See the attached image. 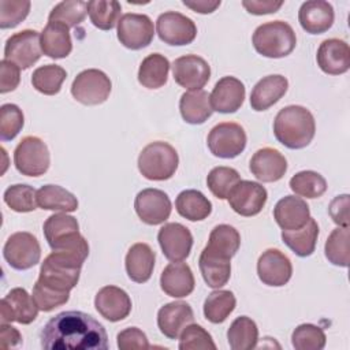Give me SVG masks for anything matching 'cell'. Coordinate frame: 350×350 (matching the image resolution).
<instances>
[{
  "instance_id": "680465c9",
  "label": "cell",
  "mask_w": 350,
  "mask_h": 350,
  "mask_svg": "<svg viewBox=\"0 0 350 350\" xmlns=\"http://www.w3.org/2000/svg\"><path fill=\"white\" fill-rule=\"evenodd\" d=\"M183 4L198 14H212L220 7V0H183Z\"/></svg>"
},
{
  "instance_id": "836d02e7",
  "label": "cell",
  "mask_w": 350,
  "mask_h": 350,
  "mask_svg": "<svg viewBox=\"0 0 350 350\" xmlns=\"http://www.w3.org/2000/svg\"><path fill=\"white\" fill-rule=\"evenodd\" d=\"M170 62L161 53L148 55L139 64L138 82L148 89H159L167 83Z\"/></svg>"
},
{
  "instance_id": "8d00e7d4",
  "label": "cell",
  "mask_w": 350,
  "mask_h": 350,
  "mask_svg": "<svg viewBox=\"0 0 350 350\" xmlns=\"http://www.w3.org/2000/svg\"><path fill=\"white\" fill-rule=\"evenodd\" d=\"M227 340L232 350H250L257 346L258 328L247 316L237 317L227 331Z\"/></svg>"
},
{
  "instance_id": "d6a6232c",
  "label": "cell",
  "mask_w": 350,
  "mask_h": 350,
  "mask_svg": "<svg viewBox=\"0 0 350 350\" xmlns=\"http://www.w3.org/2000/svg\"><path fill=\"white\" fill-rule=\"evenodd\" d=\"M319 238V224L314 219L309 217L305 226L298 230H282L283 242L299 257L313 254Z\"/></svg>"
},
{
  "instance_id": "11a10c76",
  "label": "cell",
  "mask_w": 350,
  "mask_h": 350,
  "mask_svg": "<svg viewBox=\"0 0 350 350\" xmlns=\"http://www.w3.org/2000/svg\"><path fill=\"white\" fill-rule=\"evenodd\" d=\"M328 212L339 227H349V194L335 197L328 206Z\"/></svg>"
},
{
  "instance_id": "9a60e30c",
  "label": "cell",
  "mask_w": 350,
  "mask_h": 350,
  "mask_svg": "<svg viewBox=\"0 0 350 350\" xmlns=\"http://www.w3.org/2000/svg\"><path fill=\"white\" fill-rule=\"evenodd\" d=\"M268 198L267 189L253 180H239L228 196V204L232 211L241 216L258 215Z\"/></svg>"
},
{
  "instance_id": "277c9868",
  "label": "cell",
  "mask_w": 350,
  "mask_h": 350,
  "mask_svg": "<svg viewBox=\"0 0 350 350\" xmlns=\"http://www.w3.org/2000/svg\"><path fill=\"white\" fill-rule=\"evenodd\" d=\"M44 237L52 250L71 252L85 258L89 256V245L79 232V224L75 217L62 212L51 215L44 226Z\"/></svg>"
},
{
  "instance_id": "60d3db41",
  "label": "cell",
  "mask_w": 350,
  "mask_h": 350,
  "mask_svg": "<svg viewBox=\"0 0 350 350\" xmlns=\"http://www.w3.org/2000/svg\"><path fill=\"white\" fill-rule=\"evenodd\" d=\"M241 246V235L237 228L230 224H219L209 234V241L205 247L209 250L232 258Z\"/></svg>"
},
{
  "instance_id": "c3c4849f",
  "label": "cell",
  "mask_w": 350,
  "mask_h": 350,
  "mask_svg": "<svg viewBox=\"0 0 350 350\" xmlns=\"http://www.w3.org/2000/svg\"><path fill=\"white\" fill-rule=\"evenodd\" d=\"M25 123L22 109L15 104H3L0 107V139L3 142L14 139Z\"/></svg>"
},
{
  "instance_id": "9c48e42d",
  "label": "cell",
  "mask_w": 350,
  "mask_h": 350,
  "mask_svg": "<svg viewBox=\"0 0 350 350\" xmlns=\"http://www.w3.org/2000/svg\"><path fill=\"white\" fill-rule=\"evenodd\" d=\"M3 256L11 268L26 271L38 264L41 258V246L33 234L18 231L11 234L5 241Z\"/></svg>"
},
{
  "instance_id": "d4e9b609",
  "label": "cell",
  "mask_w": 350,
  "mask_h": 350,
  "mask_svg": "<svg viewBox=\"0 0 350 350\" xmlns=\"http://www.w3.org/2000/svg\"><path fill=\"white\" fill-rule=\"evenodd\" d=\"M249 170L261 182H276L284 176L287 160L278 149L262 148L252 156Z\"/></svg>"
},
{
  "instance_id": "7bdbcfd3",
  "label": "cell",
  "mask_w": 350,
  "mask_h": 350,
  "mask_svg": "<svg viewBox=\"0 0 350 350\" xmlns=\"http://www.w3.org/2000/svg\"><path fill=\"white\" fill-rule=\"evenodd\" d=\"M239 180L241 176L235 168L219 165L209 171L206 176V186L216 198L226 200Z\"/></svg>"
},
{
  "instance_id": "8992f818",
  "label": "cell",
  "mask_w": 350,
  "mask_h": 350,
  "mask_svg": "<svg viewBox=\"0 0 350 350\" xmlns=\"http://www.w3.org/2000/svg\"><path fill=\"white\" fill-rule=\"evenodd\" d=\"M179 157L172 145L164 141L148 144L138 156V170L149 180H167L174 176Z\"/></svg>"
},
{
  "instance_id": "b9f144b4",
  "label": "cell",
  "mask_w": 350,
  "mask_h": 350,
  "mask_svg": "<svg viewBox=\"0 0 350 350\" xmlns=\"http://www.w3.org/2000/svg\"><path fill=\"white\" fill-rule=\"evenodd\" d=\"M290 189L305 198H319L327 190V180L316 171H299L291 176Z\"/></svg>"
},
{
  "instance_id": "d590c367",
  "label": "cell",
  "mask_w": 350,
  "mask_h": 350,
  "mask_svg": "<svg viewBox=\"0 0 350 350\" xmlns=\"http://www.w3.org/2000/svg\"><path fill=\"white\" fill-rule=\"evenodd\" d=\"M175 208L182 217L190 221H200L211 215L212 202L200 190L189 189L178 194Z\"/></svg>"
},
{
  "instance_id": "7402d4cb",
  "label": "cell",
  "mask_w": 350,
  "mask_h": 350,
  "mask_svg": "<svg viewBox=\"0 0 350 350\" xmlns=\"http://www.w3.org/2000/svg\"><path fill=\"white\" fill-rule=\"evenodd\" d=\"M317 66L328 75H340L350 68L349 44L339 38L324 40L316 55Z\"/></svg>"
},
{
  "instance_id": "e575fe53",
  "label": "cell",
  "mask_w": 350,
  "mask_h": 350,
  "mask_svg": "<svg viewBox=\"0 0 350 350\" xmlns=\"http://www.w3.org/2000/svg\"><path fill=\"white\" fill-rule=\"evenodd\" d=\"M37 204L41 209L56 212H75L78 209L77 197L57 185H44L37 190Z\"/></svg>"
},
{
  "instance_id": "7c38bea8",
  "label": "cell",
  "mask_w": 350,
  "mask_h": 350,
  "mask_svg": "<svg viewBox=\"0 0 350 350\" xmlns=\"http://www.w3.org/2000/svg\"><path fill=\"white\" fill-rule=\"evenodd\" d=\"M156 31L163 42L182 46L194 41L197 26L189 16L176 11H167L159 15L156 21Z\"/></svg>"
},
{
  "instance_id": "e0dca14e",
  "label": "cell",
  "mask_w": 350,
  "mask_h": 350,
  "mask_svg": "<svg viewBox=\"0 0 350 350\" xmlns=\"http://www.w3.org/2000/svg\"><path fill=\"white\" fill-rule=\"evenodd\" d=\"M38 310L33 297L25 288L15 287L0 302V320L1 323L30 324L36 320Z\"/></svg>"
},
{
  "instance_id": "f907efd6",
  "label": "cell",
  "mask_w": 350,
  "mask_h": 350,
  "mask_svg": "<svg viewBox=\"0 0 350 350\" xmlns=\"http://www.w3.org/2000/svg\"><path fill=\"white\" fill-rule=\"evenodd\" d=\"M31 3L29 0H0V27L12 29L29 15Z\"/></svg>"
},
{
  "instance_id": "681fc988",
  "label": "cell",
  "mask_w": 350,
  "mask_h": 350,
  "mask_svg": "<svg viewBox=\"0 0 350 350\" xmlns=\"http://www.w3.org/2000/svg\"><path fill=\"white\" fill-rule=\"evenodd\" d=\"M180 350H205L216 349V345L211 334L198 324H189L180 334L179 345Z\"/></svg>"
},
{
  "instance_id": "5bb4252c",
  "label": "cell",
  "mask_w": 350,
  "mask_h": 350,
  "mask_svg": "<svg viewBox=\"0 0 350 350\" xmlns=\"http://www.w3.org/2000/svg\"><path fill=\"white\" fill-rule=\"evenodd\" d=\"M172 75L175 82L189 92L201 90L211 78V67L201 56L185 55L174 60Z\"/></svg>"
},
{
  "instance_id": "5b68a950",
  "label": "cell",
  "mask_w": 350,
  "mask_h": 350,
  "mask_svg": "<svg viewBox=\"0 0 350 350\" xmlns=\"http://www.w3.org/2000/svg\"><path fill=\"white\" fill-rule=\"evenodd\" d=\"M254 49L269 59L290 55L297 44L295 31L284 21H272L260 25L252 37Z\"/></svg>"
},
{
  "instance_id": "db71d44e",
  "label": "cell",
  "mask_w": 350,
  "mask_h": 350,
  "mask_svg": "<svg viewBox=\"0 0 350 350\" xmlns=\"http://www.w3.org/2000/svg\"><path fill=\"white\" fill-rule=\"evenodd\" d=\"M19 67L14 63L3 59L0 62V93H8L18 88L21 82V74Z\"/></svg>"
},
{
  "instance_id": "1f68e13d",
  "label": "cell",
  "mask_w": 350,
  "mask_h": 350,
  "mask_svg": "<svg viewBox=\"0 0 350 350\" xmlns=\"http://www.w3.org/2000/svg\"><path fill=\"white\" fill-rule=\"evenodd\" d=\"M179 111L183 120L189 124L205 123L213 112L208 92L202 89L185 92L179 100Z\"/></svg>"
},
{
  "instance_id": "484cf974",
  "label": "cell",
  "mask_w": 350,
  "mask_h": 350,
  "mask_svg": "<svg viewBox=\"0 0 350 350\" xmlns=\"http://www.w3.org/2000/svg\"><path fill=\"white\" fill-rule=\"evenodd\" d=\"M196 280L190 267L182 261L170 262L161 272L160 287L172 298H183L193 293Z\"/></svg>"
},
{
  "instance_id": "f546056e",
  "label": "cell",
  "mask_w": 350,
  "mask_h": 350,
  "mask_svg": "<svg viewBox=\"0 0 350 350\" xmlns=\"http://www.w3.org/2000/svg\"><path fill=\"white\" fill-rule=\"evenodd\" d=\"M42 53L51 59H64L72 51L70 27L60 22H49L41 31Z\"/></svg>"
},
{
  "instance_id": "6da1fadb",
  "label": "cell",
  "mask_w": 350,
  "mask_h": 350,
  "mask_svg": "<svg viewBox=\"0 0 350 350\" xmlns=\"http://www.w3.org/2000/svg\"><path fill=\"white\" fill-rule=\"evenodd\" d=\"M41 347L45 350H107L104 325L79 310L57 313L42 327Z\"/></svg>"
},
{
  "instance_id": "8fae6325",
  "label": "cell",
  "mask_w": 350,
  "mask_h": 350,
  "mask_svg": "<svg viewBox=\"0 0 350 350\" xmlns=\"http://www.w3.org/2000/svg\"><path fill=\"white\" fill-rule=\"evenodd\" d=\"M41 33L25 29L7 38L4 45V59L22 70H27L41 57Z\"/></svg>"
},
{
  "instance_id": "6f0895ef",
  "label": "cell",
  "mask_w": 350,
  "mask_h": 350,
  "mask_svg": "<svg viewBox=\"0 0 350 350\" xmlns=\"http://www.w3.org/2000/svg\"><path fill=\"white\" fill-rule=\"evenodd\" d=\"M22 342V335L21 332L10 325L8 323H1L0 324V345L1 347H15Z\"/></svg>"
},
{
  "instance_id": "44dd1931",
  "label": "cell",
  "mask_w": 350,
  "mask_h": 350,
  "mask_svg": "<svg viewBox=\"0 0 350 350\" xmlns=\"http://www.w3.org/2000/svg\"><path fill=\"white\" fill-rule=\"evenodd\" d=\"M94 308L101 317L116 323L130 314L131 299L123 288L116 286H104L94 297Z\"/></svg>"
},
{
  "instance_id": "4316f807",
  "label": "cell",
  "mask_w": 350,
  "mask_h": 350,
  "mask_svg": "<svg viewBox=\"0 0 350 350\" xmlns=\"http://www.w3.org/2000/svg\"><path fill=\"white\" fill-rule=\"evenodd\" d=\"M309 217V205L301 197L286 196L273 208V219L282 230H298L306 224Z\"/></svg>"
},
{
  "instance_id": "ba28073f",
  "label": "cell",
  "mask_w": 350,
  "mask_h": 350,
  "mask_svg": "<svg viewBox=\"0 0 350 350\" xmlns=\"http://www.w3.org/2000/svg\"><path fill=\"white\" fill-rule=\"evenodd\" d=\"M112 89L109 77L97 68L81 71L71 85L72 97L83 105H98L107 101Z\"/></svg>"
},
{
  "instance_id": "f5cc1de1",
  "label": "cell",
  "mask_w": 350,
  "mask_h": 350,
  "mask_svg": "<svg viewBox=\"0 0 350 350\" xmlns=\"http://www.w3.org/2000/svg\"><path fill=\"white\" fill-rule=\"evenodd\" d=\"M118 347L120 350H133V349H149L150 345L145 332L137 327H129L120 331L116 336Z\"/></svg>"
},
{
  "instance_id": "ac0fdd59",
  "label": "cell",
  "mask_w": 350,
  "mask_h": 350,
  "mask_svg": "<svg viewBox=\"0 0 350 350\" xmlns=\"http://www.w3.org/2000/svg\"><path fill=\"white\" fill-rule=\"evenodd\" d=\"M157 241L164 257L170 261H183L189 257L193 246L190 230L180 223H167L157 234Z\"/></svg>"
},
{
  "instance_id": "30bf717a",
  "label": "cell",
  "mask_w": 350,
  "mask_h": 350,
  "mask_svg": "<svg viewBox=\"0 0 350 350\" xmlns=\"http://www.w3.org/2000/svg\"><path fill=\"white\" fill-rule=\"evenodd\" d=\"M246 133L243 127L234 122H223L212 127L206 144L211 153L220 159H234L246 148Z\"/></svg>"
},
{
  "instance_id": "bcb514c9",
  "label": "cell",
  "mask_w": 350,
  "mask_h": 350,
  "mask_svg": "<svg viewBox=\"0 0 350 350\" xmlns=\"http://www.w3.org/2000/svg\"><path fill=\"white\" fill-rule=\"evenodd\" d=\"M3 200L15 212L26 213L37 208V190L33 186L18 183L5 189Z\"/></svg>"
},
{
  "instance_id": "ee69618b",
  "label": "cell",
  "mask_w": 350,
  "mask_h": 350,
  "mask_svg": "<svg viewBox=\"0 0 350 350\" xmlns=\"http://www.w3.org/2000/svg\"><path fill=\"white\" fill-rule=\"evenodd\" d=\"M349 227H338L332 230L325 241L324 253L327 260L338 267H349Z\"/></svg>"
},
{
  "instance_id": "74e56055",
  "label": "cell",
  "mask_w": 350,
  "mask_h": 350,
  "mask_svg": "<svg viewBox=\"0 0 350 350\" xmlns=\"http://www.w3.org/2000/svg\"><path fill=\"white\" fill-rule=\"evenodd\" d=\"M237 305L235 295L230 290L212 291L204 302V316L213 324H220L234 312Z\"/></svg>"
},
{
  "instance_id": "2e32d148",
  "label": "cell",
  "mask_w": 350,
  "mask_h": 350,
  "mask_svg": "<svg viewBox=\"0 0 350 350\" xmlns=\"http://www.w3.org/2000/svg\"><path fill=\"white\" fill-rule=\"evenodd\" d=\"M134 209L145 224L157 226L170 217L172 205L170 197L163 190L149 187L137 194Z\"/></svg>"
},
{
  "instance_id": "d6986e66",
  "label": "cell",
  "mask_w": 350,
  "mask_h": 350,
  "mask_svg": "<svg viewBox=\"0 0 350 350\" xmlns=\"http://www.w3.org/2000/svg\"><path fill=\"white\" fill-rule=\"evenodd\" d=\"M258 279L272 287H282L288 283L293 275L290 258L279 249H267L257 261Z\"/></svg>"
},
{
  "instance_id": "83f0119b",
  "label": "cell",
  "mask_w": 350,
  "mask_h": 350,
  "mask_svg": "<svg viewBox=\"0 0 350 350\" xmlns=\"http://www.w3.org/2000/svg\"><path fill=\"white\" fill-rule=\"evenodd\" d=\"M288 81L280 74L261 78L250 93V107L254 111H265L276 104L287 92Z\"/></svg>"
},
{
  "instance_id": "7dc6e473",
  "label": "cell",
  "mask_w": 350,
  "mask_h": 350,
  "mask_svg": "<svg viewBox=\"0 0 350 350\" xmlns=\"http://www.w3.org/2000/svg\"><path fill=\"white\" fill-rule=\"evenodd\" d=\"M291 343L297 350H321L327 343V336L320 327L306 323L293 331Z\"/></svg>"
},
{
  "instance_id": "ab89813d",
  "label": "cell",
  "mask_w": 350,
  "mask_h": 350,
  "mask_svg": "<svg viewBox=\"0 0 350 350\" xmlns=\"http://www.w3.org/2000/svg\"><path fill=\"white\" fill-rule=\"evenodd\" d=\"M122 5L116 0L88 1V15L90 22L100 30L113 29L120 19Z\"/></svg>"
},
{
  "instance_id": "f6af8a7d",
  "label": "cell",
  "mask_w": 350,
  "mask_h": 350,
  "mask_svg": "<svg viewBox=\"0 0 350 350\" xmlns=\"http://www.w3.org/2000/svg\"><path fill=\"white\" fill-rule=\"evenodd\" d=\"M88 14V1L67 0L56 4L48 15L49 22H60L67 27H75L83 22Z\"/></svg>"
},
{
  "instance_id": "cb8c5ba5",
  "label": "cell",
  "mask_w": 350,
  "mask_h": 350,
  "mask_svg": "<svg viewBox=\"0 0 350 350\" xmlns=\"http://www.w3.org/2000/svg\"><path fill=\"white\" fill-rule=\"evenodd\" d=\"M334 19V7L324 0H308L301 4L298 11L299 25L309 34L325 33L332 27Z\"/></svg>"
},
{
  "instance_id": "3957f363",
  "label": "cell",
  "mask_w": 350,
  "mask_h": 350,
  "mask_svg": "<svg viewBox=\"0 0 350 350\" xmlns=\"http://www.w3.org/2000/svg\"><path fill=\"white\" fill-rule=\"evenodd\" d=\"M316 133V122L309 109L302 105H287L282 108L273 120L276 139L288 149L308 146Z\"/></svg>"
},
{
  "instance_id": "9f6ffc18",
  "label": "cell",
  "mask_w": 350,
  "mask_h": 350,
  "mask_svg": "<svg viewBox=\"0 0 350 350\" xmlns=\"http://www.w3.org/2000/svg\"><path fill=\"white\" fill-rule=\"evenodd\" d=\"M243 8L253 15H267L275 14L283 5V1L275 0H243Z\"/></svg>"
},
{
  "instance_id": "603a6c76",
  "label": "cell",
  "mask_w": 350,
  "mask_h": 350,
  "mask_svg": "<svg viewBox=\"0 0 350 350\" xmlns=\"http://www.w3.org/2000/svg\"><path fill=\"white\" fill-rule=\"evenodd\" d=\"M194 320L193 309L183 301L165 304L157 312V327L168 339H178L182 331Z\"/></svg>"
},
{
  "instance_id": "f35d334b",
  "label": "cell",
  "mask_w": 350,
  "mask_h": 350,
  "mask_svg": "<svg viewBox=\"0 0 350 350\" xmlns=\"http://www.w3.org/2000/svg\"><path fill=\"white\" fill-rule=\"evenodd\" d=\"M66 78L67 72L63 67L57 64H45L33 71L31 85L37 92L45 96H55L60 92Z\"/></svg>"
},
{
  "instance_id": "f1b7e54d",
  "label": "cell",
  "mask_w": 350,
  "mask_h": 350,
  "mask_svg": "<svg viewBox=\"0 0 350 350\" xmlns=\"http://www.w3.org/2000/svg\"><path fill=\"white\" fill-rule=\"evenodd\" d=\"M198 267L205 283L212 288H220L230 280L231 258L204 247L198 258Z\"/></svg>"
},
{
  "instance_id": "7a4b0ae2",
  "label": "cell",
  "mask_w": 350,
  "mask_h": 350,
  "mask_svg": "<svg viewBox=\"0 0 350 350\" xmlns=\"http://www.w3.org/2000/svg\"><path fill=\"white\" fill-rule=\"evenodd\" d=\"M85 260V257L71 252L52 250L44 258L36 283L59 294H70L79 282Z\"/></svg>"
},
{
  "instance_id": "4dcf8cb0",
  "label": "cell",
  "mask_w": 350,
  "mask_h": 350,
  "mask_svg": "<svg viewBox=\"0 0 350 350\" xmlns=\"http://www.w3.org/2000/svg\"><path fill=\"white\" fill-rule=\"evenodd\" d=\"M156 254L148 243H134L124 260L127 276L135 283H145L150 279L154 268Z\"/></svg>"
},
{
  "instance_id": "4fadbf2b",
  "label": "cell",
  "mask_w": 350,
  "mask_h": 350,
  "mask_svg": "<svg viewBox=\"0 0 350 350\" xmlns=\"http://www.w3.org/2000/svg\"><path fill=\"white\" fill-rule=\"evenodd\" d=\"M154 37L152 19L145 14L129 12L120 16L118 22V40L131 51L148 46Z\"/></svg>"
},
{
  "instance_id": "816d5d0a",
  "label": "cell",
  "mask_w": 350,
  "mask_h": 350,
  "mask_svg": "<svg viewBox=\"0 0 350 350\" xmlns=\"http://www.w3.org/2000/svg\"><path fill=\"white\" fill-rule=\"evenodd\" d=\"M31 297L40 310L51 312L55 308L64 305L68 301L70 294H59V293L48 290V288L40 286L38 283H36L33 287Z\"/></svg>"
},
{
  "instance_id": "52a82bcc",
  "label": "cell",
  "mask_w": 350,
  "mask_h": 350,
  "mask_svg": "<svg viewBox=\"0 0 350 350\" xmlns=\"http://www.w3.org/2000/svg\"><path fill=\"white\" fill-rule=\"evenodd\" d=\"M14 164L22 175H44L51 164V154L46 144L34 135L22 138L14 150Z\"/></svg>"
},
{
  "instance_id": "ffe728a7",
  "label": "cell",
  "mask_w": 350,
  "mask_h": 350,
  "mask_svg": "<svg viewBox=\"0 0 350 350\" xmlns=\"http://www.w3.org/2000/svg\"><path fill=\"white\" fill-rule=\"evenodd\" d=\"M245 94V85L238 78L231 75L223 77L216 82L209 94L212 109L220 113H234L242 107Z\"/></svg>"
}]
</instances>
